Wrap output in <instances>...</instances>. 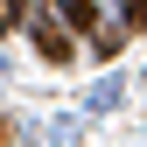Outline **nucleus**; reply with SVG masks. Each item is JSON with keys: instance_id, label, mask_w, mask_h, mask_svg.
Listing matches in <instances>:
<instances>
[{"instance_id": "f03ea898", "label": "nucleus", "mask_w": 147, "mask_h": 147, "mask_svg": "<svg viewBox=\"0 0 147 147\" xmlns=\"http://www.w3.org/2000/svg\"><path fill=\"white\" fill-rule=\"evenodd\" d=\"M56 7H63L70 28H98V7H91V0H56Z\"/></svg>"}, {"instance_id": "39448f33", "label": "nucleus", "mask_w": 147, "mask_h": 147, "mask_svg": "<svg viewBox=\"0 0 147 147\" xmlns=\"http://www.w3.org/2000/svg\"><path fill=\"white\" fill-rule=\"evenodd\" d=\"M0 140H7V133H0Z\"/></svg>"}, {"instance_id": "20e7f679", "label": "nucleus", "mask_w": 147, "mask_h": 147, "mask_svg": "<svg viewBox=\"0 0 147 147\" xmlns=\"http://www.w3.org/2000/svg\"><path fill=\"white\" fill-rule=\"evenodd\" d=\"M21 21V0H0V28H14Z\"/></svg>"}, {"instance_id": "7ed1b4c3", "label": "nucleus", "mask_w": 147, "mask_h": 147, "mask_svg": "<svg viewBox=\"0 0 147 147\" xmlns=\"http://www.w3.org/2000/svg\"><path fill=\"white\" fill-rule=\"evenodd\" d=\"M126 28H147V0H126Z\"/></svg>"}, {"instance_id": "f257e3e1", "label": "nucleus", "mask_w": 147, "mask_h": 147, "mask_svg": "<svg viewBox=\"0 0 147 147\" xmlns=\"http://www.w3.org/2000/svg\"><path fill=\"white\" fill-rule=\"evenodd\" d=\"M35 49H42L49 63H70V35H63L56 21H35Z\"/></svg>"}]
</instances>
